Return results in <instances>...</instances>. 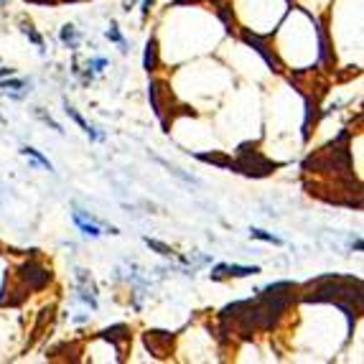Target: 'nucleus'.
<instances>
[{
	"mask_svg": "<svg viewBox=\"0 0 364 364\" xmlns=\"http://www.w3.org/2000/svg\"><path fill=\"white\" fill-rule=\"evenodd\" d=\"M31 3H43V6H48V3H56V0H31Z\"/></svg>",
	"mask_w": 364,
	"mask_h": 364,
	"instance_id": "nucleus-13",
	"label": "nucleus"
},
{
	"mask_svg": "<svg viewBox=\"0 0 364 364\" xmlns=\"http://www.w3.org/2000/svg\"><path fill=\"white\" fill-rule=\"evenodd\" d=\"M107 39H110V41H117L120 43V48H123V51H128V48H125V41H123V36L117 34V26L115 23H112L110 28H107Z\"/></svg>",
	"mask_w": 364,
	"mask_h": 364,
	"instance_id": "nucleus-9",
	"label": "nucleus"
},
{
	"mask_svg": "<svg viewBox=\"0 0 364 364\" xmlns=\"http://www.w3.org/2000/svg\"><path fill=\"white\" fill-rule=\"evenodd\" d=\"M250 237H252V240L270 242V245H283V240H281V237H275V234L265 232V229H250Z\"/></svg>",
	"mask_w": 364,
	"mask_h": 364,
	"instance_id": "nucleus-5",
	"label": "nucleus"
},
{
	"mask_svg": "<svg viewBox=\"0 0 364 364\" xmlns=\"http://www.w3.org/2000/svg\"><path fill=\"white\" fill-rule=\"evenodd\" d=\"M260 273V268H242V265H217L212 273L214 281H222L224 275H237V278H242V275H255Z\"/></svg>",
	"mask_w": 364,
	"mask_h": 364,
	"instance_id": "nucleus-1",
	"label": "nucleus"
},
{
	"mask_svg": "<svg viewBox=\"0 0 364 364\" xmlns=\"http://www.w3.org/2000/svg\"><path fill=\"white\" fill-rule=\"evenodd\" d=\"M145 242H148V248L159 250L161 255H171V248H166V245H161V242H153V240H145Z\"/></svg>",
	"mask_w": 364,
	"mask_h": 364,
	"instance_id": "nucleus-10",
	"label": "nucleus"
},
{
	"mask_svg": "<svg viewBox=\"0 0 364 364\" xmlns=\"http://www.w3.org/2000/svg\"><path fill=\"white\" fill-rule=\"evenodd\" d=\"M69 3H76V0H69Z\"/></svg>",
	"mask_w": 364,
	"mask_h": 364,
	"instance_id": "nucleus-14",
	"label": "nucleus"
},
{
	"mask_svg": "<svg viewBox=\"0 0 364 364\" xmlns=\"http://www.w3.org/2000/svg\"><path fill=\"white\" fill-rule=\"evenodd\" d=\"M153 6V0H145V3H143V13H148V8H151Z\"/></svg>",
	"mask_w": 364,
	"mask_h": 364,
	"instance_id": "nucleus-12",
	"label": "nucleus"
},
{
	"mask_svg": "<svg viewBox=\"0 0 364 364\" xmlns=\"http://www.w3.org/2000/svg\"><path fill=\"white\" fill-rule=\"evenodd\" d=\"M21 87H26V82H21V79H13V82L3 84V90H21Z\"/></svg>",
	"mask_w": 364,
	"mask_h": 364,
	"instance_id": "nucleus-11",
	"label": "nucleus"
},
{
	"mask_svg": "<svg viewBox=\"0 0 364 364\" xmlns=\"http://www.w3.org/2000/svg\"><path fill=\"white\" fill-rule=\"evenodd\" d=\"M74 222L79 224V229H82L84 234H90V237H100V234H102L97 224H92V222H84V217L79 212H74Z\"/></svg>",
	"mask_w": 364,
	"mask_h": 364,
	"instance_id": "nucleus-4",
	"label": "nucleus"
},
{
	"mask_svg": "<svg viewBox=\"0 0 364 364\" xmlns=\"http://www.w3.org/2000/svg\"><path fill=\"white\" fill-rule=\"evenodd\" d=\"M23 34H26L28 39H31V41H34L36 46H39V48H41V51H43V41H41V36H39V34H36V31H34V28H31V23H23Z\"/></svg>",
	"mask_w": 364,
	"mask_h": 364,
	"instance_id": "nucleus-8",
	"label": "nucleus"
},
{
	"mask_svg": "<svg viewBox=\"0 0 364 364\" xmlns=\"http://www.w3.org/2000/svg\"><path fill=\"white\" fill-rule=\"evenodd\" d=\"M21 153H23V156H26V159H31V161H34V163L43 166V168H46V171H54V166H51V161H48V159H43L41 153L36 151V148H31V145H26V148H21Z\"/></svg>",
	"mask_w": 364,
	"mask_h": 364,
	"instance_id": "nucleus-2",
	"label": "nucleus"
},
{
	"mask_svg": "<svg viewBox=\"0 0 364 364\" xmlns=\"http://www.w3.org/2000/svg\"><path fill=\"white\" fill-rule=\"evenodd\" d=\"M62 41L67 43L69 48H76V43H79V34L74 31V26H64L62 31Z\"/></svg>",
	"mask_w": 364,
	"mask_h": 364,
	"instance_id": "nucleus-6",
	"label": "nucleus"
},
{
	"mask_svg": "<svg viewBox=\"0 0 364 364\" xmlns=\"http://www.w3.org/2000/svg\"><path fill=\"white\" fill-rule=\"evenodd\" d=\"M156 67V41H148V51H145V69L151 72V69Z\"/></svg>",
	"mask_w": 364,
	"mask_h": 364,
	"instance_id": "nucleus-7",
	"label": "nucleus"
},
{
	"mask_svg": "<svg viewBox=\"0 0 364 364\" xmlns=\"http://www.w3.org/2000/svg\"><path fill=\"white\" fill-rule=\"evenodd\" d=\"M67 115H69V117H74V123H76V125H79V128H82V130H84V133H87V135H90V137H95V140H100V135H97V133H95V130H92L90 125L84 123V117H82V115H79V112H76V110H74V107H72V105H69V102H67Z\"/></svg>",
	"mask_w": 364,
	"mask_h": 364,
	"instance_id": "nucleus-3",
	"label": "nucleus"
}]
</instances>
